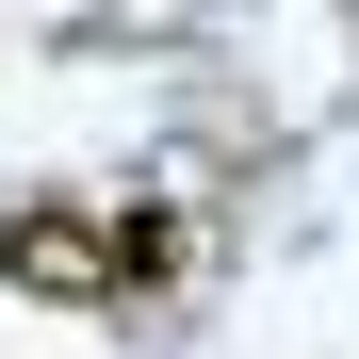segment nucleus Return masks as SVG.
I'll return each instance as SVG.
<instances>
[{
  "mask_svg": "<svg viewBox=\"0 0 359 359\" xmlns=\"http://www.w3.org/2000/svg\"><path fill=\"white\" fill-rule=\"evenodd\" d=\"M0 278H17V294H98V212L17 196V212H0Z\"/></svg>",
  "mask_w": 359,
  "mask_h": 359,
  "instance_id": "obj_1",
  "label": "nucleus"
},
{
  "mask_svg": "<svg viewBox=\"0 0 359 359\" xmlns=\"http://www.w3.org/2000/svg\"><path fill=\"white\" fill-rule=\"evenodd\" d=\"M163 278H180V212L163 196H114L98 212V294H163Z\"/></svg>",
  "mask_w": 359,
  "mask_h": 359,
  "instance_id": "obj_2",
  "label": "nucleus"
}]
</instances>
